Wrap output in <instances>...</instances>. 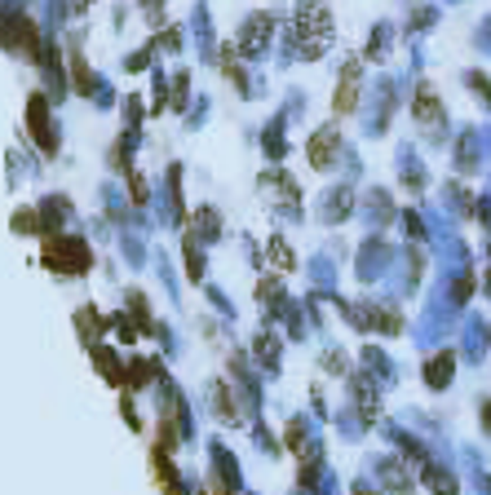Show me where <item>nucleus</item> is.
<instances>
[{
  "label": "nucleus",
  "mask_w": 491,
  "mask_h": 495,
  "mask_svg": "<svg viewBox=\"0 0 491 495\" xmlns=\"http://www.w3.org/2000/svg\"><path fill=\"white\" fill-rule=\"evenodd\" d=\"M451 372H456V354H434L430 367H425V381H430V389H447Z\"/></svg>",
  "instance_id": "5"
},
{
  "label": "nucleus",
  "mask_w": 491,
  "mask_h": 495,
  "mask_svg": "<svg viewBox=\"0 0 491 495\" xmlns=\"http://www.w3.org/2000/svg\"><path fill=\"white\" fill-rule=\"evenodd\" d=\"M425 482H430L434 495H456V478H451L447 469H434V464H430V469H425Z\"/></svg>",
  "instance_id": "8"
},
{
  "label": "nucleus",
  "mask_w": 491,
  "mask_h": 495,
  "mask_svg": "<svg viewBox=\"0 0 491 495\" xmlns=\"http://www.w3.org/2000/svg\"><path fill=\"white\" fill-rule=\"evenodd\" d=\"M45 261L58 275H89V248L76 234H45Z\"/></svg>",
  "instance_id": "1"
},
{
  "label": "nucleus",
  "mask_w": 491,
  "mask_h": 495,
  "mask_svg": "<svg viewBox=\"0 0 491 495\" xmlns=\"http://www.w3.org/2000/svg\"><path fill=\"white\" fill-rule=\"evenodd\" d=\"M297 36H301V45H306L310 57L327 45V9L319 0H306V4L297 9Z\"/></svg>",
  "instance_id": "2"
},
{
  "label": "nucleus",
  "mask_w": 491,
  "mask_h": 495,
  "mask_svg": "<svg viewBox=\"0 0 491 495\" xmlns=\"http://www.w3.org/2000/svg\"><path fill=\"white\" fill-rule=\"evenodd\" d=\"M483 429H487V434H491V402H487V407H483Z\"/></svg>",
  "instance_id": "12"
},
{
  "label": "nucleus",
  "mask_w": 491,
  "mask_h": 495,
  "mask_svg": "<svg viewBox=\"0 0 491 495\" xmlns=\"http://www.w3.org/2000/svg\"><path fill=\"white\" fill-rule=\"evenodd\" d=\"M271 248H274V261H279V270H292V252L283 248V239H271Z\"/></svg>",
  "instance_id": "11"
},
{
  "label": "nucleus",
  "mask_w": 491,
  "mask_h": 495,
  "mask_svg": "<svg viewBox=\"0 0 491 495\" xmlns=\"http://www.w3.org/2000/svg\"><path fill=\"white\" fill-rule=\"evenodd\" d=\"M332 155H336V128H324V133H315V137H310V164H315V168H327V164H332Z\"/></svg>",
  "instance_id": "4"
},
{
  "label": "nucleus",
  "mask_w": 491,
  "mask_h": 495,
  "mask_svg": "<svg viewBox=\"0 0 491 495\" xmlns=\"http://www.w3.org/2000/svg\"><path fill=\"white\" fill-rule=\"evenodd\" d=\"M27 124H31V137L40 142V151L54 155L58 142H54V133H49V98H45V93H36V98L27 102Z\"/></svg>",
  "instance_id": "3"
},
{
  "label": "nucleus",
  "mask_w": 491,
  "mask_h": 495,
  "mask_svg": "<svg viewBox=\"0 0 491 495\" xmlns=\"http://www.w3.org/2000/svg\"><path fill=\"white\" fill-rule=\"evenodd\" d=\"M359 107V75H354V66L345 71V80H341V93H336V110L341 115H350V110Z\"/></svg>",
  "instance_id": "6"
},
{
  "label": "nucleus",
  "mask_w": 491,
  "mask_h": 495,
  "mask_svg": "<svg viewBox=\"0 0 491 495\" xmlns=\"http://www.w3.org/2000/svg\"><path fill=\"white\" fill-rule=\"evenodd\" d=\"M71 66H76V89H80V93H89V84H94V75L85 71V62H80V54H71Z\"/></svg>",
  "instance_id": "10"
},
{
  "label": "nucleus",
  "mask_w": 491,
  "mask_h": 495,
  "mask_svg": "<svg viewBox=\"0 0 491 495\" xmlns=\"http://www.w3.org/2000/svg\"><path fill=\"white\" fill-rule=\"evenodd\" d=\"M262 40H271V18H248V36H244V45H248V54H257L262 49Z\"/></svg>",
  "instance_id": "7"
},
{
  "label": "nucleus",
  "mask_w": 491,
  "mask_h": 495,
  "mask_svg": "<svg viewBox=\"0 0 491 495\" xmlns=\"http://www.w3.org/2000/svg\"><path fill=\"white\" fill-rule=\"evenodd\" d=\"M416 119H425V124H434L438 119V102H434V93H430V89H421V93H416Z\"/></svg>",
  "instance_id": "9"
}]
</instances>
